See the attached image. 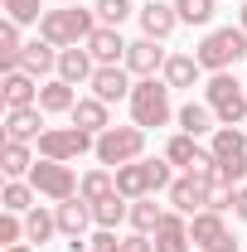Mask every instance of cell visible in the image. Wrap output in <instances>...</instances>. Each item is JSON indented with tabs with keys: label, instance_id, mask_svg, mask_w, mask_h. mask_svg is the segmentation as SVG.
<instances>
[{
	"label": "cell",
	"instance_id": "39",
	"mask_svg": "<svg viewBox=\"0 0 247 252\" xmlns=\"http://www.w3.org/2000/svg\"><path fill=\"white\" fill-rule=\"evenodd\" d=\"M122 252H155L151 233H126V238H122Z\"/></svg>",
	"mask_w": 247,
	"mask_h": 252
},
{
	"label": "cell",
	"instance_id": "40",
	"mask_svg": "<svg viewBox=\"0 0 247 252\" xmlns=\"http://www.w3.org/2000/svg\"><path fill=\"white\" fill-rule=\"evenodd\" d=\"M233 214L247 223V185H238V199H233Z\"/></svg>",
	"mask_w": 247,
	"mask_h": 252
},
{
	"label": "cell",
	"instance_id": "25",
	"mask_svg": "<svg viewBox=\"0 0 247 252\" xmlns=\"http://www.w3.org/2000/svg\"><path fill=\"white\" fill-rule=\"evenodd\" d=\"M34 160H39V156H34L25 141H5V151H0V170H5V180H30Z\"/></svg>",
	"mask_w": 247,
	"mask_h": 252
},
{
	"label": "cell",
	"instance_id": "43",
	"mask_svg": "<svg viewBox=\"0 0 247 252\" xmlns=\"http://www.w3.org/2000/svg\"><path fill=\"white\" fill-rule=\"evenodd\" d=\"M59 5H83V0H59Z\"/></svg>",
	"mask_w": 247,
	"mask_h": 252
},
{
	"label": "cell",
	"instance_id": "5",
	"mask_svg": "<svg viewBox=\"0 0 247 252\" xmlns=\"http://www.w3.org/2000/svg\"><path fill=\"white\" fill-rule=\"evenodd\" d=\"M93 156L102 160V165H112V170H122V165L146 156V131H141V126H107V131L97 136Z\"/></svg>",
	"mask_w": 247,
	"mask_h": 252
},
{
	"label": "cell",
	"instance_id": "10",
	"mask_svg": "<svg viewBox=\"0 0 247 252\" xmlns=\"http://www.w3.org/2000/svg\"><path fill=\"white\" fill-rule=\"evenodd\" d=\"M93 97H102L107 107L112 102H131V88H136V78H131V68L126 63H107V68H97L93 73Z\"/></svg>",
	"mask_w": 247,
	"mask_h": 252
},
{
	"label": "cell",
	"instance_id": "28",
	"mask_svg": "<svg viewBox=\"0 0 247 252\" xmlns=\"http://www.w3.org/2000/svg\"><path fill=\"white\" fill-rule=\"evenodd\" d=\"M54 233H59V219H54V209H39V204H34L30 214H25V243H39V248H44Z\"/></svg>",
	"mask_w": 247,
	"mask_h": 252
},
{
	"label": "cell",
	"instance_id": "12",
	"mask_svg": "<svg viewBox=\"0 0 247 252\" xmlns=\"http://www.w3.org/2000/svg\"><path fill=\"white\" fill-rule=\"evenodd\" d=\"M136 20H141V34H146V39H160V44L180 30V10L165 5V0H146V5L136 10Z\"/></svg>",
	"mask_w": 247,
	"mask_h": 252
},
{
	"label": "cell",
	"instance_id": "6",
	"mask_svg": "<svg viewBox=\"0 0 247 252\" xmlns=\"http://www.w3.org/2000/svg\"><path fill=\"white\" fill-rule=\"evenodd\" d=\"M34 146H39L44 160H78V156H88V151H97V136L83 131V126H49Z\"/></svg>",
	"mask_w": 247,
	"mask_h": 252
},
{
	"label": "cell",
	"instance_id": "31",
	"mask_svg": "<svg viewBox=\"0 0 247 252\" xmlns=\"http://www.w3.org/2000/svg\"><path fill=\"white\" fill-rule=\"evenodd\" d=\"M34 199H39V189L30 180H10V185L0 189V204H5V214H30Z\"/></svg>",
	"mask_w": 247,
	"mask_h": 252
},
{
	"label": "cell",
	"instance_id": "16",
	"mask_svg": "<svg viewBox=\"0 0 247 252\" xmlns=\"http://www.w3.org/2000/svg\"><path fill=\"white\" fill-rule=\"evenodd\" d=\"M39 78H30L25 68H15V73H5V83H0V97H5V112L10 107H39Z\"/></svg>",
	"mask_w": 247,
	"mask_h": 252
},
{
	"label": "cell",
	"instance_id": "38",
	"mask_svg": "<svg viewBox=\"0 0 247 252\" xmlns=\"http://www.w3.org/2000/svg\"><path fill=\"white\" fill-rule=\"evenodd\" d=\"M88 252H122V238H117V228H97L93 238H88Z\"/></svg>",
	"mask_w": 247,
	"mask_h": 252
},
{
	"label": "cell",
	"instance_id": "11",
	"mask_svg": "<svg viewBox=\"0 0 247 252\" xmlns=\"http://www.w3.org/2000/svg\"><path fill=\"white\" fill-rule=\"evenodd\" d=\"M165 49H160V39H131V49H126V68H131V78H160L165 73Z\"/></svg>",
	"mask_w": 247,
	"mask_h": 252
},
{
	"label": "cell",
	"instance_id": "32",
	"mask_svg": "<svg viewBox=\"0 0 247 252\" xmlns=\"http://www.w3.org/2000/svg\"><path fill=\"white\" fill-rule=\"evenodd\" d=\"M78 194H83L88 204L107 199V194H117V170H88V175H83V185H78Z\"/></svg>",
	"mask_w": 247,
	"mask_h": 252
},
{
	"label": "cell",
	"instance_id": "3",
	"mask_svg": "<svg viewBox=\"0 0 247 252\" xmlns=\"http://www.w3.org/2000/svg\"><path fill=\"white\" fill-rule=\"evenodd\" d=\"M194 59L204 63V73H228L233 63L247 59V30L238 25H223V30H209L199 44H194Z\"/></svg>",
	"mask_w": 247,
	"mask_h": 252
},
{
	"label": "cell",
	"instance_id": "18",
	"mask_svg": "<svg viewBox=\"0 0 247 252\" xmlns=\"http://www.w3.org/2000/svg\"><path fill=\"white\" fill-rule=\"evenodd\" d=\"M126 44L122 39V30H107V25H97L93 30V39H88V54L97 59V68H107V63H126Z\"/></svg>",
	"mask_w": 247,
	"mask_h": 252
},
{
	"label": "cell",
	"instance_id": "36",
	"mask_svg": "<svg viewBox=\"0 0 247 252\" xmlns=\"http://www.w3.org/2000/svg\"><path fill=\"white\" fill-rule=\"evenodd\" d=\"M233 199H238V189H233V185H223V180L209 185V209H214V214H228V209H233Z\"/></svg>",
	"mask_w": 247,
	"mask_h": 252
},
{
	"label": "cell",
	"instance_id": "41",
	"mask_svg": "<svg viewBox=\"0 0 247 252\" xmlns=\"http://www.w3.org/2000/svg\"><path fill=\"white\" fill-rule=\"evenodd\" d=\"M5 252H34V248H30V243H15V248H5Z\"/></svg>",
	"mask_w": 247,
	"mask_h": 252
},
{
	"label": "cell",
	"instance_id": "26",
	"mask_svg": "<svg viewBox=\"0 0 247 252\" xmlns=\"http://www.w3.org/2000/svg\"><path fill=\"white\" fill-rule=\"evenodd\" d=\"M39 107H44L49 117H59V112H73V107H78V93H73V83H63V78H49V83L39 88Z\"/></svg>",
	"mask_w": 247,
	"mask_h": 252
},
{
	"label": "cell",
	"instance_id": "2",
	"mask_svg": "<svg viewBox=\"0 0 247 252\" xmlns=\"http://www.w3.org/2000/svg\"><path fill=\"white\" fill-rule=\"evenodd\" d=\"M170 83L165 78H136V88H131V126H141V131H151V126H170L175 117V107H170Z\"/></svg>",
	"mask_w": 247,
	"mask_h": 252
},
{
	"label": "cell",
	"instance_id": "27",
	"mask_svg": "<svg viewBox=\"0 0 247 252\" xmlns=\"http://www.w3.org/2000/svg\"><path fill=\"white\" fill-rule=\"evenodd\" d=\"M126 219H131V199H126V194H107V199L93 204V223L97 228H122Z\"/></svg>",
	"mask_w": 247,
	"mask_h": 252
},
{
	"label": "cell",
	"instance_id": "7",
	"mask_svg": "<svg viewBox=\"0 0 247 252\" xmlns=\"http://www.w3.org/2000/svg\"><path fill=\"white\" fill-rule=\"evenodd\" d=\"M30 185L39 189L44 199L63 204V199H73V194H78L83 180L73 175V165H68V160H44V156H39V160H34V170H30Z\"/></svg>",
	"mask_w": 247,
	"mask_h": 252
},
{
	"label": "cell",
	"instance_id": "1",
	"mask_svg": "<svg viewBox=\"0 0 247 252\" xmlns=\"http://www.w3.org/2000/svg\"><path fill=\"white\" fill-rule=\"evenodd\" d=\"M93 30H97V10H83V5L44 10V20H39V39H49L54 49H78L93 39Z\"/></svg>",
	"mask_w": 247,
	"mask_h": 252
},
{
	"label": "cell",
	"instance_id": "34",
	"mask_svg": "<svg viewBox=\"0 0 247 252\" xmlns=\"http://www.w3.org/2000/svg\"><path fill=\"white\" fill-rule=\"evenodd\" d=\"M175 10H180V25H209L218 0H175Z\"/></svg>",
	"mask_w": 247,
	"mask_h": 252
},
{
	"label": "cell",
	"instance_id": "8",
	"mask_svg": "<svg viewBox=\"0 0 247 252\" xmlns=\"http://www.w3.org/2000/svg\"><path fill=\"white\" fill-rule=\"evenodd\" d=\"M189 243L199 252H238V238L228 233L223 214H214V209H204V214L189 219Z\"/></svg>",
	"mask_w": 247,
	"mask_h": 252
},
{
	"label": "cell",
	"instance_id": "23",
	"mask_svg": "<svg viewBox=\"0 0 247 252\" xmlns=\"http://www.w3.org/2000/svg\"><path fill=\"white\" fill-rule=\"evenodd\" d=\"M175 122H180V131H189V136H214L218 131V117L209 102H185L180 112H175Z\"/></svg>",
	"mask_w": 247,
	"mask_h": 252
},
{
	"label": "cell",
	"instance_id": "4",
	"mask_svg": "<svg viewBox=\"0 0 247 252\" xmlns=\"http://www.w3.org/2000/svg\"><path fill=\"white\" fill-rule=\"evenodd\" d=\"M204 102L214 107L218 126H243V117H247V83H238L233 73H209Z\"/></svg>",
	"mask_w": 247,
	"mask_h": 252
},
{
	"label": "cell",
	"instance_id": "19",
	"mask_svg": "<svg viewBox=\"0 0 247 252\" xmlns=\"http://www.w3.org/2000/svg\"><path fill=\"white\" fill-rule=\"evenodd\" d=\"M93 73H97V59L88 54V44H78V49H63L59 54V73L54 78H63V83H93Z\"/></svg>",
	"mask_w": 247,
	"mask_h": 252
},
{
	"label": "cell",
	"instance_id": "21",
	"mask_svg": "<svg viewBox=\"0 0 247 252\" xmlns=\"http://www.w3.org/2000/svg\"><path fill=\"white\" fill-rule=\"evenodd\" d=\"M209 151H214L218 165H228V160H247V131H243V126H218L214 136H209Z\"/></svg>",
	"mask_w": 247,
	"mask_h": 252
},
{
	"label": "cell",
	"instance_id": "35",
	"mask_svg": "<svg viewBox=\"0 0 247 252\" xmlns=\"http://www.w3.org/2000/svg\"><path fill=\"white\" fill-rule=\"evenodd\" d=\"M5 20H15L20 30H25V25H39V20H44V5H39V0H5Z\"/></svg>",
	"mask_w": 247,
	"mask_h": 252
},
{
	"label": "cell",
	"instance_id": "20",
	"mask_svg": "<svg viewBox=\"0 0 247 252\" xmlns=\"http://www.w3.org/2000/svg\"><path fill=\"white\" fill-rule=\"evenodd\" d=\"M117 194H126V199H146V194H155V180H151V160H131V165H122L117 170Z\"/></svg>",
	"mask_w": 247,
	"mask_h": 252
},
{
	"label": "cell",
	"instance_id": "17",
	"mask_svg": "<svg viewBox=\"0 0 247 252\" xmlns=\"http://www.w3.org/2000/svg\"><path fill=\"white\" fill-rule=\"evenodd\" d=\"M59 54L63 49H54L49 39H30L25 54H20V68H25L30 78H44V83H49V73H59Z\"/></svg>",
	"mask_w": 247,
	"mask_h": 252
},
{
	"label": "cell",
	"instance_id": "9",
	"mask_svg": "<svg viewBox=\"0 0 247 252\" xmlns=\"http://www.w3.org/2000/svg\"><path fill=\"white\" fill-rule=\"evenodd\" d=\"M209 185H214V175H175V185L165 189L170 194V204L180 209V214H204L209 209Z\"/></svg>",
	"mask_w": 247,
	"mask_h": 252
},
{
	"label": "cell",
	"instance_id": "22",
	"mask_svg": "<svg viewBox=\"0 0 247 252\" xmlns=\"http://www.w3.org/2000/svg\"><path fill=\"white\" fill-rule=\"evenodd\" d=\"M160 78H165L170 88H199V78H204V63L194 59V54H170Z\"/></svg>",
	"mask_w": 247,
	"mask_h": 252
},
{
	"label": "cell",
	"instance_id": "42",
	"mask_svg": "<svg viewBox=\"0 0 247 252\" xmlns=\"http://www.w3.org/2000/svg\"><path fill=\"white\" fill-rule=\"evenodd\" d=\"M238 25H243V30H247V0H243V15H238Z\"/></svg>",
	"mask_w": 247,
	"mask_h": 252
},
{
	"label": "cell",
	"instance_id": "13",
	"mask_svg": "<svg viewBox=\"0 0 247 252\" xmlns=\"http://www.w3.org/2000/svg\"><path fill=\"white\" fill-rule=\"evenodd\" d=\"M54 219H59V233L68 243H73V238H88V228H93V204H88L83 194H73V199L54 204Z\"/></svg>",
	"mask_w": 247,
	"mask_h": 252
},
{
	"label": "cell",
	"instance_id": "30",
	"mask_svg": "<svg viewBox=\"0 0 247 252\" xmlns=\"http://www.w3.org/2000/svg\"><path fill=\"white\" fill-rule=\"evenodd\" d=\"M20 54H25L20 25H15V20H5V25H0V73H15V68H20Z\"/></svg>",
	"mask_w": 247,
	"mask_h": 252
},
{
	"label": "cell",
	"instance_id": "14",
	"mask_svg": "<svg viewBox=\"0 0 247 252\" xmlns=\"http://www.w3.org/2000/svg\"><path fill=\"white\" fill-rule=\"evenodd\" d=\"M44 117H49L44 107H10V112H5V141H25V146L39 141V136L49 131Z\"/></svg>",
	"mask_w": 247,
	"mask_h": 252
},
{
	"label": "cell",
	"instance_id": "29",
	"mask_svg": "<svg viewBox=\"0 0 247 252\" xmlns=\"http://www.w3.org/2000/svg\"><path fill=\"white\" fill-rule=\"evenodd\" d=\"M160 219H165V209L155 204V194H146V199H131V233H155L160 228Z\"/></svg>",
	"mask_w": 247,
	"mask_h": 252
},
{
	"label": "cell",
	"instance_id": "37",
	"mask_svg": "<svg viewBox=\"0 0 247 252\" xmlns=\"http://www.w3.org/2000/svg\"><path fill=\"white\" fill-rule=\"evenodd\" d=\"M25 238V214H5L0 219V248H15Z\"/></svg>",
	"mask_w": 247,
	"mask_h": 252
},
{
	"label": "cell",
	"instance_id": "15",
	"mask_svg": "<svg viewBox=\"0 0 247 252\" xmlns=\"http://www.w3.org/2000/svg\"><path fill=\"white\" fill-rule=\"evenodd\" d=\"M189 248H194V243H189V214L165 209V219L155 228V252H189Z\"/></svg>",
	"mask_w": 247,
	"mask_h": 252
},
{
	"label": "cell",
	"instance_id": "33",
	"mask_svg": "<svg viewBox=\"0 0 247 252\" xmlns=\"http://www.w3.org/2000/svg\"><path fill=\"white\" fill-rule=\"evenodd\" d=\"M93 10H97V25H107V30H122L126 20L136 15V10H131V0H97Z\"/></svg>",
	"mask_w": 247,
	"mask_h": 252
},
{
	"label": "cell",
	"instance_id": "24",
	"mask_svg": "<svg viewBox=\"0 0 247 252\" xmlns=\"http://www.w3.org/2000/svg\"><path fill=\"white\" fill-rule=\"evenodd\" d=\"M68 117H73V126H83V131H93V136H102V131L112 126L107 102H102V97H78V107H73Z\"/></svg>",
	"mask_w": 247,
	"mask_h": 252
}]
</instances>
